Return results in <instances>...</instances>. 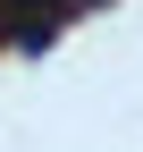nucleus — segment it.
<instances>
[{"label": "nucleus", "instance_id": "obj_1", "mask_svg": "<svg viewBox=\"0 0 143 152\" xmlns=\"http://www.w3.org/2000/svg\"><path fill=\"white\" fill-rule=\"evenodd\" d=\"M0 9H17V0H0Z\"/></svg>", "mask_w": 143, "mask_h": 152}]
</instances>
